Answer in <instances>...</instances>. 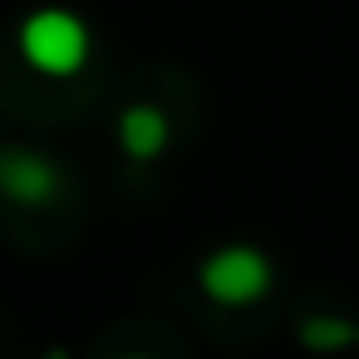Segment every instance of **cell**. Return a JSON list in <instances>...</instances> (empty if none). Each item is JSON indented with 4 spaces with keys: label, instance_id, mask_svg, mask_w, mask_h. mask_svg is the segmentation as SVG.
<instances>
[{
    "label": "cell",
    "instance_id": "2",
    "mask_svg": "<svg viewBox=\"0 0 359 359\" xmlns=\"http://www.w3.org/2000/svg\"><path fill=\"white\" fill-rule=\"evenodd\" d=\"M202 295L217 305H251L271 285V261L251 246H222L202 261Z\"/></svg>",
    "mask_w": 359,
    "mask_h": 359
},
{
    "label": "cell",
    "instance_id": "1",
    "mask_svg": "<svg viewBox=\"0 0 359 359\" xmlns=\"http://www.w3.org/2000/svg\"><path fill=\"white\" fill-rule=\"evenodd\" d=\"M20 55L40 74H79L89 60V25L69 11H35L20 25Z\"/></svg>",
    "mask_w": 359,
    "mask_h": 359
},
{
    "label": "cell",
    "instance_id": "4",
    "mask_svg": "<svg viewBox=\"0 0 359 359\" xmlns=\"http://www.w3.org/2000/svg\"><path fill=\"white\" fill-rule=\"evenodd\" d=\"M118 143L128 158H158L168 148V114L158 104H133L123 118H118Z\"/></svg>",
    "mask_w": 359,
    "mask_h": 359
},
{
    "label": "cell",
    "instance_id": "5",
    "mask_svg": "<svg viewBox=\"0 0 359 359\" xmlns=\"http://www.w3.org/2000/svg\"><path fill=\"white\" fill-rule=\"evenodd\" d=\"M300 339H305L310 349H339V344L359 339V330H354L349 320H339V315H315V320L300 330Z\"/></svg>",
    "mask_w": 359,
    "mask_h": 359
},
{
    "label": "cell",
    "instance_id": "3",
    "mask_svg": "<svg viewBox=\"0 0 359 359\" xmlns=\"http://www.w3.org/2000/svg\"><path fill=\"white\" fill-rule=\"evenodd\" d=\"M0 192L20 207H45L60 192V172L50 158L25 153V148H6L0 153Z\"/></svg>",
    "mask_w": 359,
    "mask_h": 359
}]
</instances>
